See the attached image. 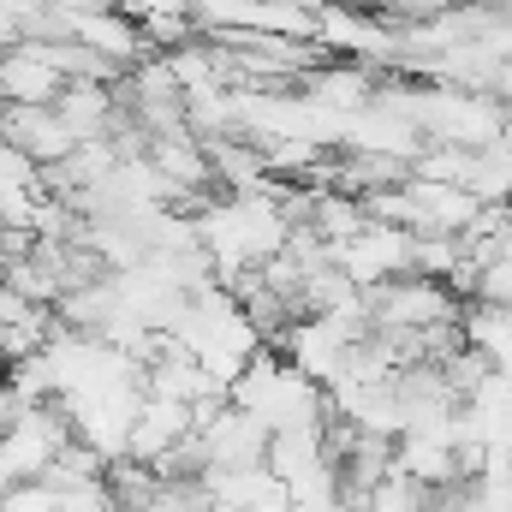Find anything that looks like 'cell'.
Here are the masks:
<instances>
[{"instance_id": "obj_4", "label": "cell", "mask_w": 512, "mask_h": 512, "mask_svg": "<svg viewBox=\"0 0 512 512\" xmlns=\"http://www.w3.org/2000/svg\"><path fill=\"white\" fill-rule=\"evenodd\" d=\"M459 328H465V346H471L477 358H489L495 376H512V310L471 298V310L459 316Z\"/></svg>"}, {"instance_id": "obj_3", "label": "cell", "mask_w": 512, "mask_h": 512, "mask_svg": "<svg viewBox=\"0 0 512 512\" xmlns=\"http://www.w3.org/2000/svg\"><path fill=\"white\" fill-rule=\"evenodd\" d=\"M54 114L66 120L78 143H108L120 131V96H114V84H66Z\"/></svg>"}, {"instance_id": "obj_2", "label": "cell", "mask_w": 512, "mask_h": 512, "mask_svg": "<svg viewBox=\"0 0 512 512\" xmlns=\"http://www.w3.org/2000/svg\"><path fill=\"white\" fill-rule=\"evenodd\" d=\"M66 90V72L54 60V42H24L0 54V108H54Z\"/></svg>"}, {"instance_id": "obj_1", "label": "cell", "mask_w": 512, "mask_h": 512, "mask_svg": "<svg viewBox=\"0 0 512 512\" xmlns=\"http://www.w3.org/2000/svg\"><path fill=\"white\" fill-rule=\"evenodd\" d=\"M197 447H203V465H209V471H256V465H268L274 429H268L262 417H251V411L227 405L215 423L197 429Z\"/></svg>"}]
</instances>
